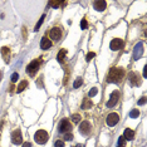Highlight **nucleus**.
<instances>
[{"label":"nucleus","instance_id":"obj_1","mask_svg":"<svg viewBox=\"0 0 147 147\" xmlns=\"http://www.w3.org/2000/svg\"><path fill=\"white\" fill-rule=\"evenodd\" d=\"M124 77V69L121 67H112L107 74L108 83H121Z\"/></svg>","mask_w":147,"mask_h":147},{"label":"nucleus","instance_id":"obj_35","mask_svg":"<svg viewBox=\"0 0 147 147\" xmlns=\"http://www.w3.org/2000/svg\"><path fill=\"white\" fill-rule=\"evenodd\" d=\"M74 147H83L82 145H77V146H74Z\"/></svg>","mask_w":147,"mask_h":147},{"label":"nucleus","instance_id":"obj_25","mask_svg":"<svg viewBox=\"0 0 147 147\" xmlns=\"http://www.w3.org/2000/svg\"><path fill=\"white\" fill-rule=\"evenodd\" d=\"M98 93V88H96V87H93V88H92L91 89V91H89V93H88V96H89V97H94V96L96 94H97Z\"/></svg>","mask_w":147,"mask_h":147},{"label":"nucleus","instance_id":"obj_33","mask_svg":"<svg viewBox=\"0 0 147 147\" xmlns=\"http://www.w3.org/2000/svg\"><path fill=\"white\" fill-rule=\"evenodd\" d=\"M23 147H31V143L30 142H24L23 143Z\"/></svg>","mask_w":147,"mask_h":147},{"label":"nucleus","instance_id":"obj_22","mask_svg":"<svg viewBox=\"0 0 147 147\" xmlns=\"http://www.w3.org/2000/svg\"><path fill=\"white\" fill-rule=\"evenodd\" d=\"M126 145V140L123 138V136L118 137V142H117V147H124Z\"/></svg>","mask_w":147,"mask_h":147},{"label":"nucleus","instance_id":"obj_26","mask_svg":"<svg viewBox=\"0 0 147 147\" xmlns=\"http://www.w3.org/2000/svg\"><path fill=\"white\" fill-rule=\"evenodd\" d=\"M60 4H62L60 1H49V5L52 6V8H54V9H58Z\"/></svg>","mask_w":147,"mask_h":147},{"label":"nucleus","instance_id":"obj_14","mask_svg":"<svg viewBox=\"0 0 147 147\" xmlns=\"http://www.w3.org/2000/svg\"><path fill=\"white\" fill-rule=\"evenodd\" d=\"M93 6H94V9L97 11H103L104 9H106V6H107V3L104 1V0H98V1L93 3Z\"/></svg>","mask_w":147,"mask_h":147},{"label":"nucleus","instance_id":"obj_30","mask_svg":"<svg viewBox=\"0 0 147 147\" xmlns=\"http://www.w3.org/2000/svg\"><path fill=\"white\" fill-rule=\"evenodd\" d=\"M87 27H88L87 20H86V19H82V21H81V28H82V29H87Z\"/></svg>","mask_w":147,"mask_h":147},{"label":"nucleus","instance_id":"obj_9","mask_svg":"<svg viewBox=\"0 0 147 147\" xmlns=\"http://www.w3.org/2000/svg\"><path fill=\"white\" fill-rule=\"evenodd\" d=\"M11 142L14 145H21L23 143V136H21V131L20 130H15L11 133Z\"/></svg>","mask_w":147,"mask_h":147},{"label":"nucleus","instance_id":"obj_12","mask_svg":"<svg viewBox=\"0 0 147 147\" xmlns=\"http://www.w3.org/2000/svg\"><path fill=\"white\" fill-rule=\"evenodd\" d=\"M143 53V44L140 41L138 44H136L135 45V49H133V59L135 60H138L140 58H141Z\"/></svg>","mask_w":147,"mask_h":147},{"label":"nucleus","instance_id":"obj_27","mask_svg":"<svg viewBox=\"0 0 147 147\" xmlns=\"http://www.w3.org/2000/svg\"><path fill=\"white\" fill-rule=\"evenodd\" d=\"M96 57V53H93V52H89L87 55H86V60H87V62H89V60H91L92 58H94Z\"/></svg>","mask_w":147,"mask_h":147},{"label":"nucleus","instance_id":"obj_24","mask_svg":"<svg viewBox=\"0 0 147 147\" xmlns=\"http://www.w3.org/2000/svg\"><path fill=\"white\" fill-rule=\"evenodd\" d=\"M72 121H73V122H74V123L81 122V114H77V113L72 114Z\"/></svg>","mask_w":147,"mask_h":147},{"label":"nucleus","instance_id":"obj_19","mask_svg":"<svg viewBox=\"0 0 147 147\" xmlns=\"http://www.w3.org/2000/svg\"><path fill=\"white\" fill-rule=\"evenodd\" d=\"M29 86V83H28V81H21L20 83H19V86H18V88H17V92L18 93H20V92H23L25 88Z\"/></svg>","mask_w":147,"mask_h":147},{"label":"nucleus","instance_id":"obj_29","mask_svg":"<svg viewBox=\"0 0 147 147\" xmlns=\"http://www.w3.org/2000/svg\"><path fill=\"white\" fill-rule=\"evenodd\" d=\"M54 147H64V142L62 140H58V141L54 142Z\"/></svg>","mask_w":147,"mask_h":147},{"label":"nucleus","instance_id":"obj_23","mask_svg":"<svg viewBox=\"0 0 147 147\" xmlns=\"http://www.w3.org/2000/svg\"><path fill=\"white\" fill-rule=\"evenodd\" d=\"M140 116V111L138 110H132L130 112V117L131 118H137Z\"/></svg>","mask_w":147,"mask_h":147},{"label":"nucleus","instance_id":"obj_8","mask_svg":"<svg viewBox=\"0 0 147 147\" xmlns=\"http://www.w3.org/2000/svg\"><path fill=\"white\" fill-rule=\"evenodd\" d=\"M91 130H92V126L88 121H83V122H81V124H79V132H81L83 136H88L89 133H91Z\"/></svg>","mask_w":147,"mask_h":147},{"label":"nucleus","instance_id":"obj_36","mask_svg":"<svg viewBox=\"0 0 147 147\" xmlns=\"http://www.w3.org/2000/svg\"><path fill=\"white\" fill-rule=\"evenodd\" d=\"M0 78H1V73H0Z\"/></svg>","mask_w":147,"mask_h":147},{"label":"nucleus","instance_id":"obj_20","mask_svg":"<svg viewBox=\"0 0 147 147\" xmlns=\"http://www.w3.org/2000/svg\"><path fill=\"white\" fill-rule=\"evenodd\" d=\"M82 84H83V79L81 78V77H78V78H77L76 81H74V83H73V88L77 89V88H79V87H81Z\"/></svg>","mask_w":147,"mask_h":147},{"label":"nucleus","instance_id":"obj_6","mask_svg":"<svg viewBox=\"0 0 147 147\" xmlns=\"http://www.w3.org/2000/svg\"><path fill=\"white\" fill-rule=\"evenodd\" d=\"M118 100H120V93H118V91H113L110 96V100H108L106 106L108 108H113L118 103Z\"/></svg>","mask_w":147,"mask_h":147},{"label":"nucleus","instance_id":"obj_21","mask_svg":"<svg viewBox=\"0 0 147 147\" xmlns=\"http://www.w3.org/2000/svg\"><path fill=\"white\" fill-rule=\"evenodd\" d=\"M44 19H45V14H43V15H41V18L39 19V21H38V23H37V25H35V28H34V30H35V31H38V30H39V28L41 27V24H43Z\"/></svg>","mask_w":147,"mask_h":147},{"label":"nucleus","instance_id":"obj_13","mask_svg":"<svg viewBox=\"0 0 147 147\" xmlns=\"http://www.w3.org/2000/svg\"><path fill=\"white\" fill-rule=\"evenodd\" d=\"M50 47H52V40L48 39L47 37L41 38V40H40V48H41V49H43V50H48Z\"/></svg>","mask_w":147,"mask_h":147},{"label":"nucleus","instance_id":"obj_15","mask_svg":"<svg viewBox=\"0 0 147 147\" xmlns=\"http://www.w3.org/2000/svg\"><path fill=\"white\" fill-rule=\"evenodd\" d=\"M123 138L126 140V141H132V140L135 138V132H133V130H131V128H126V130H124Z\"/></svg>","mask_w":147,"mask_h":147},{"label":"nucleus","instance_id":"obj_5","mask_svg":"<svg viewBox=\"0 0 147 147\" xmlns=\"http://www.w3.org/2000/svg\"><path fill=\"white\" fill-rule=\"evenodd\" d=\"M124 45V41L123 39H120V38H114V39H112L111 44H110V48L111 50H113V52H117V50H121Z\"/></svg>","mask_w":147,"mask_h":147},{"label":"nucleus","instance_id":"obj_3","mask_svg":"<svg viewBox=\"0 0 147 147\" xmlns=\"http://www.w3.org/2000/svg\"><path fill=\"white\" fill-rule=\"evenodd\" d=\"M40 63H41V58H38V59H34L33 62H30L29 64L27 67V73L29 76H34L35 73L38 72V69H39L40 67Z\"/></svg>","mask_w":147,"mask_h":147},{"label":"nucleus","instance_id":"obj_28","mask_svg":"<svg viewBox=\"0 0 147 147\" xmlns=\"http://www.w3.org/2000/svg\"><path fill=\"white\" fill-rule=\"evenodd\" d=\"M64 140H65V141H72V140H73V135L71 132H67L64 135Z\"/></svg>","mask_w":147,"mask_h":147},{"label":"nucleus","instance_id":"obj_32","mask_svg":"<svg viewBox=\"0 0 147 147\" xmlns=\"http://www.w3.org/2000/svg\"><path fill=\"white\" fill-rule=\"evenodd\" d=\"M145 103H146V97H142L141 100L138 101V106H143Z\"/></svg>","mask_w":147,"mask_h":147},{"label":"nucleus","instance_id":"obj_31","mask_svg":"<svg viewBox=\"0 0 147 147\" xmlns=\"http://www.w3.org/2000/svg\"><path fill=\"white\" fill-rule=\"evenodd\" d=\"M18 79H19V74H18V73H13V76H11V82L15 83V82H18Z\"/></svg>","mask_w":147,"mask_h":147},{"label":"nucleus","instance_id":"obj_7","mask_svg":"<svg viewBox=\"0 0 147 147\" xmlns=\"http://www.w3.org/2000/svg\"><path fill=\"white\" fill-rule=\"evenodd\" d=\"M118 121H120V116H118V113H116V112H113V113H110L106 118V123L108 124L110 127H113L116 126V124L118 123Z\"/></svg>","mask_w":147,"mask_h":147},{"label":"nucleus","instance_id":"obj_34","mask_svg":"<svg viewBox=\"0 0 147 147\" xmlns=\"http://www.w3.org/2000/svg\"><path fill=\"white\" fill-rule=\"evenodd\" d=\"M147 76V65L143 67V77H146Z\"/></svg>","mask_w":147,"mask_h":147},{"label":"nucleus","instance_id":"obj_11","mask_svg":"<svg viewBox=\"0 0 147 147\" xmlns=\"http://www.w3.org/2000/svg\"><path fill=\"white\" fill-rule=\"evenodd\" d=\"M49 37H50V39H53V40H59L60 38H62V29L58 27L52 28L49 31Z\"/></svg>","mask_w":147,"mask_h":147},{"label":"nucleus","instance_id":"obj_10","mask_svg":"<svg viewBox=\"0 0 147 147\" xmlns=\"http://www.w3.org/2000/svg\"><path fill=\"white\" fill-rule=\"evenodd\" d=\"M128 78H130L131 86H140V84H141V77H140L138 73L131 72L128 74Z\"/></svg>","mask_w":147,"mask_h":147},{"label":"nucleus","instance_id":"obj_18","mask_svg":"<svg viewBox=\"0 0 147 147\" xmlns=\"http://www.w3.org/2000/svg\"><path fill=\"white\" fill-rule=\"evenodd\" d=\"M92 106H93L92 101L88 100V98H84V100H83V103H82L81 108H82V110H88V108H91Z\"/></svg>","mask_w":147,"mask_h":147},{"label":"nucleus","instance_id":"obj_17","mask_svg":"<svg viewBox=\"0 0 147 147\" xmlns=\"http://www.w3.org/2000/svg\"><path fill=\"white\" fill-rule=\"evenodd\" d=\"M67 49H60L58 54H57V60H58L59 63H63L64 62V58H65V55H67Z\"/></svg>","mask_w":147,"mask_h":147},{"label":"nucleus","instance_id":"obj_2","mask_svg":"<svg viewBox=\"0 0 147 147\" xmlns=\"http://www.w3.org/2000/svg\"><path fill=\"white\" fill-rule=\"evenodd\" d=\"M48 140H49V135L45 130H38L34 135V141H35L38 145H44Z\"/></svg>","mask_w":147,"mask_h":147},{"label":"nucleus","instance_id":"obj_16","mask_svg":"<svg viewBox=\"0 0 147 147\" xmlns=\"http://www.w3.org/2000/svg\"><path fill=\"white\" fill-rule=\"evenodd\" d=\"M1 54H3V58H4L5 63L10 62V49L8 47H3L1 48Z\"/></svg>","mask_w":147,"mask_h":147},{"label":"nucleus","instance_id":"obj_4","mask_svg":"<svg viewBox=\"0 0 147 147\" xmlns=\"http://www.w3.org/2000/svg\"><path fill=\"white\" fill-rule=\"evenodd\" d=\"M58 130H59L60 133L71 132V130H72V123L69 122V120L64 118V120L60 121V123H59V126H58Z\"/></svg>","mask_w":147,"mask_h":147}]
</instances>
